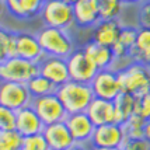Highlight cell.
Segmentation results:
<instances>
[{"label": "cell", "mask_w": 150, "mask_h": 150, "mask_svg": "<svg viewBox=\"0 0 150 150\" xmlns=\"http://www.w3.org/2000/svg\"><path fill=\"white\" fill-rule=\"evenodd\" d=\"M56 96L62 101L67 115L77 114V112H86L88 105L96 98L91 86L84 84V83H77L73 80H69L67 83L59 86L56 90Z\"/></svg>", "instance_id": "cell-1"}, {"label": "cell", "mask_w": 150, "mask_h": 150, "mask_svg": "<svg viewBox=\"0 0 150 150\" xmlns=\"http://www.w3.org/2000/svg\"><path fill=\"white\" fill-rule=\"evenodd\" d=\"M37 38L46 56L67 59L76 51L70 37L65 33V30H60V28L45 25L42 30H39Z\"/></svg>", "instance_id": "cell-2"}, {"label": "cell", "mask_w": 150, "mask_h": 150, "mask_svg": "<svg viewBox=\"0 0 150 150\" xmlns=\"http://www.w3.org/2000/svg\"><path fill=\"white\" fill-rule=\"evenodd\" d=\"M121 88L133 97H142L150 93V67L142 63H131L118 72Z\"/></svg>", "instance_id": "cell-3"}, {"label": "cell", "mask_w": 150, "mask_h": 150, "mask_svg": "<svg viewBox=\"0 0 150 150\" xmlns=\"http://www.w3.org/2000/svg\"><path fill=\"white\" fill-rule=\"evenodd\" d=\"M39 74V63L30 62L18 56L7 58L0 63V80L1 81H16L28 83L33 77Z\"/></svg>", "instance_id": "cell-4"}, {"label": "cell", "mask_w": 150, "mask_h": 150, "mask_svg": "<svg viewBox=\"0 0 150 150\" xmlns=\"http://www.w3.org/2000/svg\"><path fill=\"white\" fill-rule=\"evenodd\" d=\"M39 16L46 27L60 30H66L74 23L73 4H69L63 0H45Z\"/></svg>", "instance_id": "cell-5"}, {"label": "cell", "mask_w": 150, "mask_h": 150, "mask_svg": "<svg viewBox=\"0 0 150 150\" xmlns=\"http://www.w3.org/2000/svg\"><path fill=\"white\" fill-rule=\"evenodd\" d=\"M31 107L38 114V117L41 118L44 125L62 122V121H65L67 118V112H66L62 101L56 96V93L45 96V97L33 98Z\"/></svg>", "instance_id": "cell-6"}, {"label": "cell", "mask_w": 150, "mask_h": 150, "mask_svg": "<svg viewBox=\"0 0 150 150\" xmlns=\"http://www.w3.org/2000/svg\"><path fill=\"white\" fill-rule=\"evenodd\" d=\"M33 96L25 83L1 81L0 83V105L13 111H18L27 105H31Z\"/></svg>", "instance_id": "cell-7"}, {"label": "cell", "mask_w": 150, "mask_h": 150, "mask_svg": "<svg viewBox=\"0 0 150 150\" xmlns=\"http://www.w3.org/2000/svg\"><path fill=\"white\" fill-rule=\"evenodd\" d=\"M66 60H67L69 76L73 81L90 84L98 72L96 63L86 55L83 49H76Z\"/></svg>", "instance_id": "cell-8"}, {"label": "cell", "mask_w": 150, "mask_h": 150, "mask_svg": "<svg viewBox=\"0 0 150 150\" xmlns=\"http://www.w3.org/2000/svg\"><path fill=\"white\" fill-rule=\"evenodd\" d=\"M90 86H91L96 98H103L108 101H114L122 93L118 72H115L111 67L98 70Z\"/></svg>", "instance_id": "cell-9"}, {"label": "cell", "mask_w": 150, "mask_h": 150, "mask_svg": "<svg viewBox=\"0 0 150 150\" xmlns=\"http://www.w3.org/2000/svg\"><path fill=\"white\" fill-rule=\"evenodd\" d=\"M125 140H126V133L124 125L112 122L96 126L90 143L94 147H122Z\"/></svg>", "instance_id": "cell-10"}, {"label": "cell", "mask_w": 150, "mask_h": 150, "mask_svg": "<svg viewBox=\"0 0 150 150\" xmlns=\"http://www.w3.org/2000/svg\"><path fill=\"white\" fill-rule=\"evenodd\" d=\"M42 135L45 136L51 150H69L76 144V140L73 139L65 121L45 125Z\"/></svg>", "instance_id": "cell-11"}, {"label": "cell", "mask_w": 150, "mask_h": 150, "mask_svg": "<svg viewBox=\"0 0 150 150\" xmlns=\"http://www.w3.org/2000/svg\"><path fill=\"white\" fill-rule=\"evenodd\" d=\"M16 56L39 63L46 55L39 44L37 35L28 33H18L16 34Z\"/></svg>", "instance_id": "cell-12"}, {"label": "cell", "mask_w": 150, "mask_h": 150, "mask_svg": "<svg viewBox=\"0 0 150 150\" xmlns=\"http://www.w3.org/2000/svg\"><path fill=\"white\" fill-rule=\"evenodd\" d=\"M39 74L51 80L58 87L70 80L67 60L63 58H56V56H45L39 62Z\"/></svg>", "instance_id": "cell-13"}, {"label": "cell", "mask_w": 150, "mask_h": 150, "mask_svg": "<svg viewBox=\"0 0 150 150\" xmlns=\"http://www.w3.org/2000/svg\"><path fill=\"white\" fill-rule=\"evenodd\" d=\"M69 131L72 133L76 143L83 144L86 142H91V137L96 131V125L88 118L86 112H77V114H69L65 119Z\"/></svg>", "instance_id": "cell-14"}, {"label": "cell", "mask_w": 150, "mask_h": 150, "mask_svg": "<svg viewBox=\"0 0 150 150\" xmlns=\"http://www.w3.org/2000/svg\"><path fill=\"white\" fill-rule=\"evenodd\" d=\"M45 128L44 122L41 121L38 114L35 112L31 105H27L17 111V124H16V131L21 133L23 136H31L37 133H42Z\"/></svg>", "instance_id": "cell-15"}, {"label": "cell", "mask_w": 150, "mask_h": 150, "mask_svg": "<svg viewBox=\"0 0 150 150\" xmlns=\"http://www.w3.org/2000/svg\"><path fill=\"white\" fill-rule=\"evenodd\" d=\"M100 0H77L73 3L74 23L80 27H96L101 21L98 11Z\"/></svg>", "instance_id": "cell-16"}, {"label": "cell", "mask_w": 150, "mask_h": 150, "mask_svg": "<svg viewBox=\"0 0 150 150\" xmlns=\"http://www.w3.org/2000/svg\"><path fill=\"white\" fill-rule=\"evenodd\" d=\"M86 114L93 121L96 126L112 124L115 122V105L114 101L103 100V98H94L91 104L88 105Z\"/></svg>", "instance_id": "cell-17"}, {"label": "cell", "mask_w": 150, "mask_h": 150, "mask_svg": "<svg viewBox=\"0 0 150 150\" xmlns=\"http://www.w3.org/2000/svg\"><path fill=\"white\" fill-rule=\"evenodd\" d=\"M122 31V25L118 20H101L97 25L94 27L93 41L100 45L110 46L117 44L119 35Z\"/></svg>", "instance_id": "cell-18"}, {"label": "cell", "mask_w": 150, "mask_h": 150, "mask_svg": "<svg viewBox=\"0 0 150 150\" xmlns=\"http://www.w3.org/2000/svg\"><path fill=\"white\" fill-rule=\"evenodd\" d=\"M129 58L133 63H150V28H137V37L135 45L129 49Z\"/></svg>", "instance_id": "cell-19"}, {"label": "cell", "mask_w": 150, "mask_h": 150, "mask_svg": "<svg viewBox=\"0 0 150 150\" xmlns=\"http://www.w3.org/2000/svg\"><path fill=\"white\" fill-rule=\"evenodd\" d=\"M45 0H4V6L18 18H33L41 14Z\"/></svg>", "instance_id": "cell-20"}, {"label": "cell", "mask_w": 150, "mask_h": 150, "mask_svg": "<svg viewBox=\"0 0 150 150\" xmlns=\"http://www.w3.org/2000/svg\"><path fill=\"white\" fill-rule=\"evenodd\" d=\"M83 51L86 52V55L91 59L93 62L96 63V66L98 67V70L103 69H110L114 65V52L110 46L100 45L94 41H90L88 44H86V46L83 48Z\"/></svg>", "instance_id": "cell-21"}, {"label": "cell", "mask_w": 150, "mask_h": 150, "mask_svg": "<svg viewBox=\"0 0 150 150\" xmlns=\"http://www.w3.org/2000/svg\"><path fill=\"white\" fill-rule=\"evenodd\" d=\"M135 104H136V97H133L129 93H121L115 100V122L124 125L129 118L135 114Z\"/></svg>", "instance_id": "cell-22"}, {"label": "cell", "mask_w": 150, "mask_h": 150, "mask_svg": "<svg viewBox=\"0 0 150 150\" xmlns=\"http://www.w3.org/2000/svg\"><path fill=\"white\" fill-rule=\"evenodd\" d=\"M28 90L31 93L33 98L38 97H45L49 94H55L58 90V86L53 84L51 80H48L46 77H44L42 74H37L35 77H33L28 83Z\"/></svg>", "instance_id": "cell-23"}, {"label": "cell", "mask_w": 150, "mask_h": 150, "mask_svg": "<svg viewBox=\"0 0 150 150\" xmlns=\"http://www.w3.org/2000/svg\"><path fill=\"white\" fill-rule=\"evenodd\" d=\"M124 0H100L98 11L100 20H117L124 8Z\"/></svg>", "instance_id": "cell-24"}, {"label": "cell", "mask_w": 150, "mask_h": 150, "mask_svg": "<svg viewBox=\"0 0 150 150\" xmlns=\"http://www.w3.org/2000/svg\"><path fill=\"white\" fill-rule=\"evenodd\" d=\"M16 56V34L0 27V63Z\"/></svg>", "instance_id": "cell-25"}, {"label": "cell", "mask_w": 150, "mask_h": 150, "mask_svg": "<svg viewBox=\"0 0 150 150\" xmlns=\"http://www.w3.org/2000/svg\"><path fill=\"white\" fill-rule=\"evenodd\" d=\"M146 119L133 114L126 122L124 124V129L126 133V137L129 139H139L144 137V128H146Z\"/></svg>", "instance_id": "cell-26"}, {"label": "cell", "mask_w": 150, "mask_h": 150, "mask_svg": "<svg viewBox=\"0 0 150 150\" xmlns=\"http://www.w3.org/2000/svg\"><path fill=\"white\" fill-rule=\"evenodd\" d=\"M24 136L18 132L13 131H0V144L4 150H21Z\"/></svg>", "instance_id": "cell-27"}, {"label": "cell", "mask_w": 150, "mask_h": 150, "mask_svg": "<svg viewBox=\"0 0 150 150\" xmlns=\"http://www.w3.org/2000/svg\"><path fill=\"white\" fill-rule=\"evenodd\" d=\"M21 150H51V147L46 142L45 136L42 133H37L24 137Z\"/></svg>", "instance_id": "cell-28"}, {"label": "cell", "mask_w": 150, "mask_h": 150, "mask_svg": "<svg viewBox=\"0 0 150 150\" xmlns=\"http://www.w3.org/2000/svg\"><path fill=\"white\" fill-rule=\"evenodd\" d=\"M17 124V111L0 105V131H13Z\"/></svg>", "instance_id": "cell-29"}, {"label": "cell", "mask_w": 150, "mask_h": 150, "mask_svg": "<svg viewBox=\"0 0 150 150\" xmlns=\"http://www.w3.org/2000/svg\"><path fill=\"white\" fill-rule=\"evenodd\" d=\"M136 37H137V28H135V27H122V31H121L118 42L122 44L129 51L132 46L135 45Z\"/></svg>", "instance_id": "cell-30"}, {"label": "cell", "mask_w": 150, "mask_h": 150, "mask_svg": "<svg viewBox=\"0 0 150 150\" xmlns=\"http://www.w3.org/2000/svg\"><path fill=\"white\" fill-rule=\"evenodd\" d=\"M135 114L142 117L143 119H150V93L144 94L142 97H136V104H135Z\"/></svg>", "instance_id": "cell-31"}, {"label": "cell", "mask_w": 150, "mask_h": 150, "mask_svg": "<svg viewBox=\"0 0 150 150\" xmlns=\"http://www.w3.org/2000/svg\"><path fill=\"white\" fill-rule=\"evenodd\" d=\"M122 150H150V140L146 137L139 139H129L126 137L125 143L122 144Z\"/></svg>", "instance_id": "cell-32"}, {"label": "cell", "mask_w": 150, "mask_h": 150, "mask_svg": "<svg viewBox=\"0 0 150 150\" xmlns=\"http://www.w3.org/2000/svg\"><path fill=\"white\" fill-rule=\"evenodd\" d=\"M137 20H139L140 27H143V28H150V0L149 1H144L143 4L140 6Z\"/></svg>", "instance_id": "cell-33"}, {"label": "cell", "mask_w": 150, "mask_h": 150, "mask_svg": "<svg viewBox=\"0 0 150 150\" xmlns=\"http://www.w3.org/2000/svg\"><path fill=\"white\" fill-rule=\"evenodd\" d=\"M144 137L150 140V119L146 122V128H144Z\"/></svg>", "instance_id": "cell-34"}, {"label": "cell", "mask_w": 150, "mask_h": 150, "mask_svg": "<svg viewBox=\"0 0 150 150\" xmlns=\"http://www.w3.org/2000/svg\"><path fill=\"white\" fill-rule=\"evenodd\" d=\"M90 150H122V149L121 147H94V146H91Z\"/></svg>", "instance_id": "cell-35"}, {"label": "cell", "mask_w": 150, "mask_h": 150, "mask_svg": "<svg viewBox=\"0 0 150 150\" xmlns=\"http://www.w3.org/2000/svg\"><path fill=\"white\" fill-rule=\"evenodd\" d=\"M69 150H87L84 147V146H83V144H79V143H76L74 144V146H73L72 149H69Z\"/></svg>", "instance_id": "cell-36"}, {"label": "cell", "mask_w": 150, "mask_h": 150, "mask_svg": "<svg viewBox=\"0 0 150 150\" xmlns=\"http://www.w3.org/2000/svg\"><path fill=\"white\" fill-rule=\"evenodd\" d=\"M142 0H124V3H129V4H135V3H140Z\"/></svg>", "instance_id": "cell-37"}, {"label": "cell", "mask_w": 150, "mask_h": 150, "mask_svg": "<svg viewBox=\"0 0 150 150\" xmlns=\"http://www.w3.org/2000/svg\"><path fill=\"white\" fill-rule=\"evenodd\" d=\"M3 7H4V0H0V14L3 11Z\"/></svg>", "instance_id": "cell-38"}, {"label": "cell", "mask_w": 150, "mask_h": 150, "mask_svg": "<svg viewBox=\"0 0 150 150\" xmlns=\"http://www.w3.org/2000/svg\"><path fill=\"white\" fill-rule=\"evenodd\" d=\"M63 1H66V3H69V4H73V3H76L77 0H63Z\"/></svg>", "instance_id": "cell-39"}, {"label": "cell", "mask_w": 150, "mask_h": 150, "mask_svg": "<svg viewBox=\"0 0 150 150\" xmlns=\"http://www.w3.org/2000/svg\"><path fill=\"white\" fill-rule=\"evenodd\" d=\"M0 150H4V149H3V147H1V144H0Z\"/></svg>", "instance_id": "cell-40"}, {"label": "cell", "mask_w": 150, "mask_h": 150, "mask_svg": "<svg viewBox=\"0 0 150 150\" xmlns=\"http://www.w3.org/2000/svg\"><path fill=\"white\" fill-rule=\"evenodd\" d=\"M149 67H150V63H149Z\"/></svg>", "instance_id": "cell-41"}]
</instances>
